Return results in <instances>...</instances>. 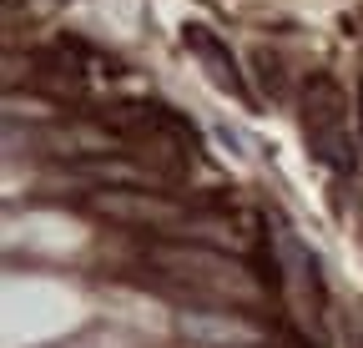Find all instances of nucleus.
<instances>
[{
    "mask_svg": "<svg viewBox=\"0 0 363 348\" xmlns=\"http://www.w3.org/2000/svg\"><path fill=\"white\" fill-rule=\"evenodd\" d=\"M152 263L167 268L172 278L202 288L207 298H252L257 283L247 278L242 263H233L227 252L217 247H202V242H157L152 247Z\"/></svg>",
    "mask_w": 363,
    "mask_h": 348,
    "instance_id": "1",
    "label": "nucleus"
},
{
    "mask_svg": "<svg viewBox=\"0 0 363 348\" xmlns=\"http://www.w3.org/2000/svg\"><path fill=\"white\" fill-rule=\"evenodd\" d=\"M303 132L313 157L333 167V172H353V142H348V101L338 91L333 76H313L303 91Z\"/></svg>",
    "mask_w": 363,
    "mask_h": 348,
    "instance_id": "2",
    "label": "nucleus"
},
{
    "mask_svg": "<svg viewBox=\"0 0 363 348\" xmlns=\"http://www.w3.org/2000/svg\"><path fill=\"white\" fill-rule=\"evenodd\" d=\"M187 46H192V56L207 66V76H212L217 86H227V91H242V76H238V66H233V51H227L207 26H187Z\"/></svg>",
    "mask_w": 363,
    "mask_h": 348,
    "instance_id": "3",
    "label": "nucleus"
},
{
    "mask_svg": "<svg viewBox=\"0 0 363 348\" xmlns=\"http://www.w3.org/2000/svg\"><path fill=\"white\" fill-rule=\"evenodd\" d=\"M96 207L111 212V217H142V223H147V217H152V223H172V217H177L172 202H152L142 192H101Z\"/></svg>",
    "mask_w": 363,
    "mask_h": 348,
    "instance_id": "4",
    "label": "nucleus"
},
{
    "mask_svg": "<svg viewBox=\"0 0 363 348\" xmlns=\"http://www.w3.org/2000/svg\"><path fill=\"white\" fill-rule=\"evenodd\" d=\"M182 328H187L192 338H212V343H222V348H238V343H257V328L252 323H233V318H217V323H207V318H182Z\"/></svg>",
    "mask_w": 363,
    "mask_h": 348,
    "instance_id": "5",
    "label": "nucleus"
},
{
    "mask_svg": "<svg viewBox=\"0 0 363 348\" xmlns=\"http://www.w3.org/2000/svg\"><path fill=\"white\" fill-rule=\"evenodd\" d=\"M358 116H363V96H358Z\"/></svg>",
    "mask_w": 363,
    "mask_h": 348,
    "instance_id": "6",
    "label": "nucleus"
}]
</instances>
